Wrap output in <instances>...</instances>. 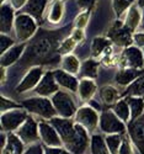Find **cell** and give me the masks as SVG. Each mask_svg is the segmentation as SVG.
Masks as SVG:
<instances>
[{"mask_svg": "<svg viewBox=\"0 0 144 154\" xmlns=\"http://www.w3.org/2000/svg\"><path fill=\"white\" fill-rule=\"evenodd\" d=\"M11 4L3 3L0 8V30L2 33H9L11 30H14L15 23V12Z\"/></svg>", "mask_w": 144, "mask_h": 154, "instance_id": "2e32d148", "label": "cell"}, {"mask_svg": "<svg viewBox=\"0 0 144 154\" xmlns=\"http://www.w3.org/2000/svg\"><path fill=\"white\" fill-rule=\"evenodd\" d=\"M29 0H10V4L12 5L15 10H21L23 9V6L27 4Z\"/></svg>", "mask_w": 144, "mask_h": 154, "instance_id": "7bdbcfd3", "label": "cell"}, {"mask_svg": "<svg viewBox=\"0 0 144 154\" xmlns=\"http://www.w3.org/2000/svg\"><path fill=\"white\" fill-rule=\"evenodd\" d=\"M100 97L105 105H115L120 100V93L115 86L105 85L100 89Z\"/></svg>", "mask_w": 144, "mask_h": 154, "instance_id": "484cf974", "label": "cell"}, {"mask_svg": "<svg viewBox=\"0 0 144 154\" xmlns=\"http://www.w3.org/2000/svg\"><path fill=\"white\" fill-rule=\"evenodd\" d=\"M123 96H137L144 99V74L137 78L132 84L128 85Z\"/></svg>", "mask_w": 144, "mask_h": 154, "instance_id": "83f0119b", "label": "cell"}, {"mask_svg": "<svg viewBox=\"0 0 144 154\" xmlns=\"http://www.w3.org/2000/svg\"><path fill=\"white\" fill-rule=\"evenodd\" d=\"M128 134L136 144L140 154H144V113L137 120H132L128 123Z\"/></svg>", "mask_w": 144, "mask_h": 154, "instance_id": "7c38bea8", "label": "cell"}, {"mask_svg": "<svg viewBox=\"0 0 144 154\" xmlns=\"http://www.w3.org/2000/svg\"><path fill=\"white\" fill-rule=\"evenodd\" d=\"M110 47V41L103 37H95L91 42V56L94 58L101 56L103 52H106V48Z\"/></svg>", "mask_w": 144, "mask_h": 154, "instance_id": "1f68e13d", "label": "cell"}, {"mask_svg": "<svg viewBox=\"0 0 144 154\" xmlns=\"http://www.w3.org/2000/svg\"><path fill=\"white\" fill-rule=\"evenodd\" d=\"M90 146H91V154H111L106 144V140L100 134H94L91 137Z\"/></svg>", "mask_w": 144, "mask_h": 154, "instance_id": "f546056e", "label": "cell"}, {"mask_svg": "<svg viewBox=\"0 0 144 154\" xmlns=\"http://www.w3.org/2000/svg\"><path fill=\"white\" fill-rule=\"evenodd\" d=\"M14 46H15V41L10 36L8 33H2V37H0V52H2V54Z\"/></svg>", "mask_w": 144, "mask_h": 154, "instance_id": "d590c367", "label": "cell"}, {"mask_svg": "<svg viewBox=\"0 0 144 154\" xmlns=\"http://www.w3.org/2000/svg\"><path fill=\"white\" fill-rule=\"evenodd\" d=\"M5 82V68L2 67V83Z\"/></svg>", "mask_w": 144, "mask_h": 154, "instance_id": "7dc6e473", "label": "cell"}, {"mask_svg": "<svg viewBox=\"0 0 144 154\" xmlns=\"http://www.w3.org/2000/svg\"><path fill=\"white\" fill-rule=\"evenodd\" d=\"M49 123L53 126L57 132L59 133L62 140H63V147H67L75 134V122L72 121L70 119L65 117H53L49 120Z\"/></svg>", "mask_w": 144, "mask_h": 154, "instance_id": "9c48e42d", "label": "cell"}, {"mask_svg": "<svg viewBox=\"0 0 144 154\" xmlns=\"http://www.w3.org/2000/svg\"><path fill=\"white\" fill-rule=\"evenodd\" d=\"M144 74L143 69H134V68H121L116 73V83L122 86H128L132 84L137 78Z\"/></svg>", "mask_w": 144, "mask_h": 154, "instance_id": "ac0fdd59", "label": "cell"}, {"mask_svg": "<svg viewBox=\"0 0 144 154\" xmlns=\"http://www.w3.org/2000/svg\"><path fill=\"white\" fill-rule=\"evenodd\" d=\"M44 154H60L62 153V149L58 148V147H49V148H44Z\"/></svg>", "mask_w": 144, "mask_h": 154, "instance_id": "f6af8a7d", "label": "cell"}, {"mask_svg": "<svg viewBox=\"0 0 144 154\" xmlns=\"http://www.w3.org/2000/svg\"><path fill=\"white\" fill-rule=\"evenodd\" d=\"M87 130L81 125L75 122V134L72 139V142L65 147L73 154H83L87 147V144L91 142V138H89Z\"/></svg>", "mask_w": 144, "mask_h": 154, "instance_id": "30bf717a", "label": "cell"}, {"mask_svg": "<svg viewBox=\"0 0 144 154\" xmlns=\"http://www.w3.org/2000/svg\"><path fill=\"white\" fill-rule=\"evenodd\" d=\"M137 5L142 9H144V0H137Z\"/></svg>", "mask_w": 144, "mask_h": 154, "instance_id": "c3c4849f", "label": "cell"}, {"mask_svg": "<svg viewBox=\"0 0 144 154\" xmlns=\"http://www.w3.org/2000/svg\"><path fill=\"white\" fill-rule=\"evenodd\" d=\"M43 76V70L40 67H33L30 69V72L23 76V79L21 80V83L17 85L16 88V93L21 94V93H26L30 91L32 89H36V86L38 85V83L41 82Z\"/></svg>", "mask_w": 144, "mask_h": 154, "instance_id": "5bb4252c", "label": "cell"}, {"mask_svg": "<svg viewBox=\"0 0 144 154\" xmlns=\"http://www.w3.org/2000/svg\"><path fill=\"white\" fill-rule=\"evenodd\" d=\"M76 45H78V42L70 36V37H68V38H65V40L60 43V46H59V48H58V52H59L60 54H64V56L70 54V52L75 48Z\"/></svg>", "mask_w": 144, "mask_h": 154, "instance_id": "e575fe53", "label": "cell"}, {"mask_svg": "<svg viewBox=\"0 0 144 154\" xmlns=\"http://www.w3.org/2000/svg\"><path fill=\"white\" fill-rule=\"evenodd\" d=\"M52 102L57 111V115L60 117L70 119L75 116L76 113V105L72 97V95L68 91L58 90L53 96H52Z\"/></svg>", "mask_w": 144, "mask_h": 154, "instance_id": "3957f363", "label": "cell"}, {"mask_svg": "<svg viewBox=\"0 0 144 154\" xmlns=\"http://www.w3.org/2000/svg\"><path fill=\"white\" fill-rule=\"evenodd\" d=\"M112 110L123 122L130 121V109H129V105H128V101L126 99H120L113 105Z\"/></svg>", "mask_w": 144, "mask_h": 154, "instance_id": "4dcf8cb0", "label": "cell"}, {"mask_svg": "<svg viewBox=\"0 0 144 154\" xmlns=\"http://www.w3.org/2000/svg\"><path fill=\"white\" fill-rule=\"evenodd\" d=\"M124 25L130 30V31H136L142 23V12L139 11L138 5H132L127 11L126 17H124Z\"/></svg>", "mask_w": 144, "mask_h": 154, "instance_id": "7402d4cb", "label": "cell"}, {"mask_svg": "<svg viewBox=\"0 0 144 154\" xmlns=\"http://www.w3.org/2000/svg\"><path fill=\"white\" fill-rule=\"evenodd\" d=\"M47 4H48V0H29L27 4L23 6L22 12L31 15L37 21H41Z\"/></svg>", "mask_w": 144, "mask_h": 154, "instance_id": "d6986e66", "label": "cell"}, {"mask_svg": "<svg viewBox=\"0 0 144 154\" xmlns=\"http://www.w3.org/2000/svg\"><path fill=\"white\" fill-rule=\"evenodd\" d=\"M97 70H99V63L94 59H86L85 62L81 63L79 76L80 78H87V79H95L97 76Z\"/></svg>", "mask_w": 144, "mask_h": 154, "instance_id": "d4e9b609", "label": "cell"}, {"mask_svg": "<svg viewBox=\"0 0 144 154\" xmlns=\"http://www.w3.org/2000/svg\"><path fill=\"white\" fill-rule=\"evenodd\" d=\"M0 107H2V112H6V111L14 110V109H21L23 106L17 104V102L11 101L10 99H6L5 96H2L0 97Z\"/></svg>", "mask_w": 144, "mask_h": 154, "instance_id": "8d00e7d4", "label": "cell"}, {"mask_svg": "<svg viewBox=\"0 0 144 154\" xmlns=\"http://www.w3.org/2000/svg\"><path fill=\"white\" fill-rule=\"evenodd\" d=\"M106 144L111 152V154H118V150H120V147L122 144V136L120 133H115V134H107L106 138Z\"/></svg>", "mask_w": 144, "mask_h": 154, "instance_id": "836d02e7", "label": "cell"}, {"mask_svg": "<svg viewBox=\"0 0 144 154\" xmlns=\"http://www.w3.org/2000/svg\"><path fill=\"white\" fill-rule=\"evenodd\" d=\"M16 134L21 138V140L25 144H32L36 143L40 137V131H38V123L31 117L29 116L22 126L17 130Z\"/></svg>", "mask_w": 144, "mask_h": 154, "instance_id": "4fadbf2b", "label": "cell"}, {"mask_svg": "<svg viewBox=\"0 0 144 154\" xmlns=\"http://www.w3.org/2000/svg\"><path fill=\"white\" fill-rule=\"evenodd\" d=\"M23 109L27 110V112L35 113L46 120H51L57 116V111L53 106L52 100L44 97V96H36V97H29L21 102Z\"/></svg>", "mask_w": 144, "mask_h": 154, "instance_id": "6da1fadb", "label": "cell"}, {"mask_svg": "<svg viewBox=\"0 0 144 154\" xmlns=\"http://www.w3.org/2000/svg\"><path fill=\"white\" fill-rule=\"evenodd\" d=\"M60 67H62L63 70H65V72H68V73L75 75V74H79L81 64H80L79 59H78L75 56L67 54V56L63 57L62 63H60Z\"/></svg>", "mask_w": 144, "mask_h": 154, "instance_id": "4316f807", "label": "cell"}, {"mask_svg": "<svg viewBox=\"0 0 144 154\" xmlns=\"http://www.w3.org/2000/svg\"><path fill=\"white\" fill-rule=\"evenodd\" d=\"M25 43H20V45H15L14 47H11L10 49H8L5 53L2 54V67L6 68L12 66L15 62H17V59L21 57V54L25 51Z\"/></svg>", "mask_w": 144, "mask_h": 154, "instance_id": "ffe728a7", "label": "cell"}, {"mask_svg": "<svg viewBox=\"0 0 144 154\" xmlns=\"http://www.w3.org/2000/svg\"><path fill=\"white\" fill-rule=\"evenodd\" d=\"M120 67L121 68L143 69V67H144L143 51L139 47H134V46L126 47L120 57Z\"/></svg>", "mask_w": 144, "mask_h": 154, "instance_id": "52a82bcc", "label": "cell"}, {"mask_svg": "<svg viewBox=\"0 0 144 154\" xmlns=\"http://www.w3.org/2000/svg\"><path fill=\"white\" fill-rule=\"evenodd\" d=\"M54 74V78L57 80V83L63 86L64 89H68L69 91L72 93H76L78 91V88H79V82L75 76L68 72H65L63 69H57L53 72Z\"/></svg>", "mask_w": 144, "mask_h": 154, "instance_id": "e0dca14e", "label": "cell"}, {"mask_svg": "<svg viewBox=\"0 0 144 154\" xmlns=\"http://www.w3.org/2000/svg\"><path fill=\"white\" fill-rule=\"evenodd\" d=\"M64 15V4L62 0H54L48 11V21L51 23H58Z\"/></svg>", "mask_w": 144, "mask_h": 154, "instance_id": "f1b7e54d", "label": "cell"}, {"mask_svg": "<svg viewBox=\"0 0 144 154\" xmlns=\"http://www.w3.org/2000/svg\"><path fill=\"white\" fill-rule=\"evenodd\" d=\"M90 106H93V107H94L95 110H97V111L101 109V107H100V105L97 104V102H95V101H93V100H90Z\"/></svg>", "mask_w": 144, "mask_h": 154, "instance_id": "bcb514c9", "label": "cell"}, {"mask_svg": "<svg viewBox=\"0 0 144 154\" xmlns=\"http://www.w3.org/2000/svg\"><path fill=\"white\" fill-rule=\"evenodd\" d=\"M100 130L106 134L123 133L126 130L124 122L113 112V110L102 111L100 115Z\"/></svg>", "mask_w": 144, "mask_h": 154, "instance_id": "8992f818", "label": "cell"}, {"mask_svg": "<svg viewBox=\"0 0 144 154\" xmlns=\"http://www.w3.org/2000/svg\"><path fill=\"white\" fill-rule=\"evenodd\" d=\"M74 121L85 127L87 131H94L100 123V115L97 113V110H95L93 106L86 105L76 110Z\"/></svg>", "mask_w": 144, "mask_h": 154, "instance_id": "ba28073f", "label": "cell"}, {"mask_svg": "<svg viewBox=\"0 0 144 154\" xmlns=\"http://www.w3.org/2000/svg\"><path fill=\"white\" fill-rule=\"evenodd\" d=\"M97 90L96 83L93 79H87L84 78L79 82V88H78V94H79V97L83 101H90L91 97L94 96V94Z\"/></svg>", "mask_w": 144, "mask_h": 154, "instance_id": "44dd1931", "label": "cell"}, {"mask_svg": "<svg viewBox=\"0 0 144 154\" xmlns=\"http://www.w3.org/2000/svg\"><path fill=\"white\" fill-rule=\"evenodd\" d=\"M89 15H90V11H83V12H80V14L76 16L75 21H74L75 29H84V27H86L87 21H89Z\"/></svg>", "mask_w": 144, "mask_h": 154, "instance_id": "74e56055", "label": "cell"}, {"mask_svg": "<svg viewBox=\"0 0 144 154\" xmlns=\"http://www.w3.org/2000/svg\"><path fill=\"white\" fill-rule=\"evenodd\" d=\"M60 154H73L72 152H69V150H62V153Z\"/></svg>", "mask_w": 144, "mask_h": 154, "instance_id": "f907efd6", "label": "cell"}, {"mask_svg": "<svg viewBox=\"0 0 144 154\" xmlns=\"http://www.w3.org/2000/svg\"><path fill=\"white\" fill-rule=\"evenodd\" d=\"M142 29H144V9H143V12H142V23H140Z\"/></svg>", "mask_w": 144, "mask_h": 154, "instance_id": "681fc988", "label": "cell"}, {"mask_svg": "<svg viewBox=\"0 0 144 154\" xmlns=\"http://www.w3.org/2000/svg\"><path fill=\"white\" fill-rule=\"evenodd\" d=\"M27 117V110L23 107L2 112V130L4 132L17 131Z\"/></svg>", "mask_w": 144, "mask_h": 154, "instance_id": "5b68a950", "label": "cell"}, {"mask_svg": "<svg viewBox=\"0 0 144 154\" xmlns=\"http://www.w3.org/2000/svg\"><path fill=\"white\" fill-rule=\"evenodd\" d=\"M118 154H132V148H130L129 140L127 138H123L122 144H121L120 150H118Z\"/></svg>", "mask_w": 144, "mask_h": 154, "instance_id": "ab89813d", "label": "cell"}, {"mask_svg": "<svg viewBox=\"0 0 144 154\" xmlns=\"http://www.w3.org/2000/svg\"><path fill=\"white\" fill-rule=\"evenodd\" d=\"M37 31V23L36 20L26 12H21L15 17L14 23V32L15 37L21 42L29 41L30 38L36 33Z\"/></svg>", "mask_w": 144, "mask_h": 154, "instance_id": "7a4b0ae2", "label": "cell"}, {"mask_svg": "<svg viewBox=\"0 0 144 154\" xmlns=\"http://www.w3.org/2000/svg\"><path fill=\"white\" fill-rule=\"evenodd\" d=\"M133 36H134L133 31H130L124 25V22L120 20H116L107 32V37L115 45L120 47H124V48L129 47L132 45V42H134Z\"/></svg>", "mask_w": 144, "mask_h": 154, "instance_id": "277c9868", "label": "cell"}, {"mask_svg": "<svg viewBox=\"0 0 144 154\" xmlns=\"http://www.w3.org/2000/svg\"><path fill=\"white\" fill-rule=\"evenodd\" d=\"M143 53H144V49H143Z\"/></svg>", "mask_w": 144, "mask_h": 154, "instance_id": "db71d44e", "label": "cell"}, {"mask_svg": "<svg viewBox=\"0 0 144 154\" xmlns=\"http://www.w3.org/2000/svg\"><path fill=\"white\" fill-rule=\"evenodd\" d=\"M72 37L74 38V40H75L78 43H79V42H81V41L84 40V37H85L83 29H75V30L72 32Z\"/></svg>", "mask_w": 144, "mask_h": 154, "instance_id": "b9f144b4", "label": "cell"}, {"mask_svg": "<svg viewBox=\"0 0 144 154\" xmlns=\"http://www.w3.org/2000/svg\"><path fill=\"white\" fill-rule=\"evenodd\" d=\"M3 154H6V153H3Z\"/></svg>", "mask_w": 144, "mask_h": 154, "instance_id": "11a10c76", "label": "cell"}, {"mask_svg": "<svg viewBox=\"0 0 144 154\" xmlns=\"http://www.w3.org/2000/svg\"><path fill=\"white\" fill-rule=\"evenodd\" d=\"M130 2H132V3H133V2H134V0H130Z\"/></svg>", "mask_w": 144, "mask_h": 154, "instance_id": "f5cc1de1", "label": "cell"}, {"mask_svg": "<svg viewBox=\"0 0 144 154\" xmlns=\"http://www.w3.org/2000/svg\"><path fill=\"white\" fill-rule=\"evenodd\" d=\"M133 41L138 47H144V33H134L133 36Z\"/></svg>", "mask_w": 144, "mask_h": 154, "instance_id": "ee69618b", "label": "cell"}, {"mask_svg": "<svg viewBox=\"0 0 144 154\" xmlns=\"http://www.w3.org/2000/svg\"><path fill=\"white\" fill-rule=\"evenodd\" d=\"M5 2H6V0H2V4H3V3H5Z\"/></svg>", "mask_w": 144, "mask_h": 154, "instance_id": "816d5d0a", "label": "cell"}, {"mask_svg": "<svg viewBox=\"0 0 144 154\" xmlns=\"http://www.w3.org/2000/svg\"><path fill=\"white\" fill-rule=\"evenodd\" d=\"M130 6H132L130 0H112V9L117 19H121L124 14H127Z\"/></svg>", "mask_w": 144, "mask_h": 154, "instance_id": "d6a6232c", "label": "cell"}, {"mask_svg": "<svg viewBox=\"0 0 144 154\" xmlns=\"http://www.w3.org/2000/svg\"><path fill=\"white\" fill-rule=\"evenodd\" d=\"M130 109V121L137 120L144 113V99L137 96H126Z\"/></svg>", "mask_w": 144, "mask_h": 154, "instance_id": "cb8c5ba5", "label": "cell"}, {"mask_svg": "<svg viewBox=\"0 0 144 154\" xmlns=\"http://www.w3.org/2000/svg\"><path fill=\"white\" fill-rule=\"evenodd\" d=\"M76 4L84 11H90L96 4V0H76Z\"/></svg>", "mask_w": 144, "mask_h": 154, "instance_id": "f35d334b", "label": "cell"}, {"mask_svg": "<svg viewBox=\"0 0 144 154\" xmlns=\"http://www.w3.org/2000/svg\"><path fill=\"white\" fill-rule=\"evenodd\" d=\"M38 131H40V138L43 140V143L48 147H63V140L57 132L56 128L49 122L41 121L38 122Z\"/></svg>", "mask_w": 144, "mask_h": 154, "instance_id": "8fae6325", "label": "cell"}, {"mask_svg": "<svg viewBox=\"0 0 144 154\" xmlns=\"http://www.w3.org/2000/svg\"><path fill=\"white\" fill-rule=\"evenodd\" d=\"M3 153L6 154H22L23 153V142L16 133H10L8 136V143L3 149Z\"/></svg>", "mask_w": 144, "mask_h": 154, "instance_id": "603a6c76", "label": "cell"}, {"mask_svg": "<svg viewBox=\"0 0 144 154\" xmlns=\"http://www.w3.org/2000/svg\"><path fill=\"white\" fill-rule=\"evenodd\" d=\"M35 90L40 96H44V97H48L51 95L53 96L59 90V84L57 83V80L54 78L53 72H47L42 76L41 82L38 83Z\"/></svg>", "mask_w": 144, "mask_h": 154, "instance_id": "9a60e30c", "label": "cell"}, {"mask_svg": "<svg viewBox=\"0 0 144 154\" xmlns=\"http://www.w3.org/2000/svg\"><path fill=\"white\" fill-rule=\"evenodd\" d=\"M43 153H44V150H43L42 146L37 144V143H33V146H31L27 149V152H25L23 154H43Z\"/></svg>", "mask_w": 144, "mask_h": 154, "instance_id": "60d3db41", "label": "cell"}]
</instances>
